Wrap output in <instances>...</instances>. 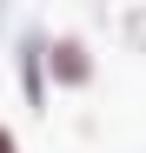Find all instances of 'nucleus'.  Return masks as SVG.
Segmentation results:
<instances>
[{"mask_svg":"<svg viewBox=\"0 0 146 153\" xmlns=\"http://www.w3.org/2000/svg\"><path fill=\"white\" fill-rule=\"evenodd\" d=\"M0 153H13V146H7V133H0Z\"/></svg>","mask_w":146,"mask_h":153,"instance_id":"nucleus-1","label":"nucleus"}]
</instances>
